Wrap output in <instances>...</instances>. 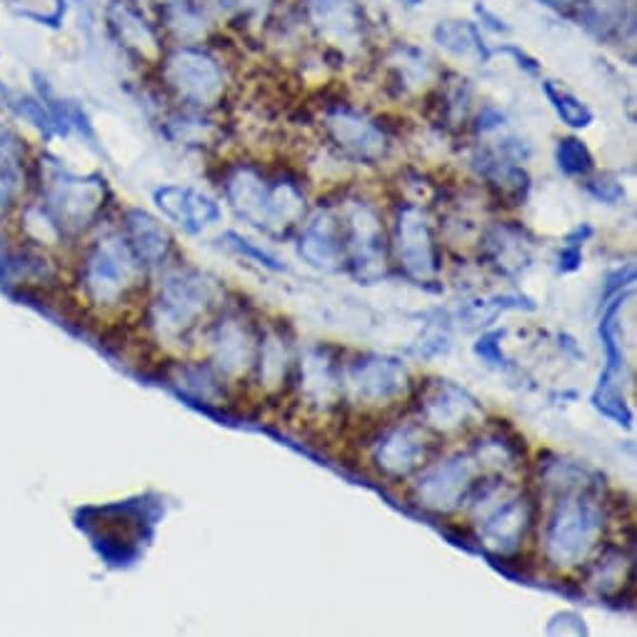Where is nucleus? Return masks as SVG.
Instances as JSON below:
<instances>
[{
    "mask_svg": "<svg viewBox=\"0 0 637 637\" xmlns=\"http://www.w3.org/2000/svg\"><path fill=\"white\" fill-rule=\"evenodd\" d=\"M225 196L242 221L271 233H280L303 217V196L296 183L271 186L255 167H236L225 178Z\"/></svg>",
    "mask_w": 637,
    "mask_h": 637,
    "instance_id": "1",
    "label": "nucleus"
},
{
    "mask_svg": "<svg viewBox=\"0 0 637 637\" xmlns=\"http://www.w3.org/2000/svg\"><path fill=\"white\" fill-rule=\"evenodd\" d=\"M602 533V510L583 496H565L552 513L545 533L550 563L580 565Z\"/></svg>",
    "mask_w": 637,
    "mask_h": 637,
    "instance_id": "2",
    "label": "nucleus"
},
{
    "mask_svg": "<svg viewBox=\"0 0 637 637\" xmlns=\"http://www.w3.org/2000/svg\"><path fill=\"white\" fill-rule=\"evenodd\" d=\"M163 80L183 103L196 108L221 103L225 93V78L215 58L188 43L173 48L163 58Z\"/></svg>",
    "mask_w": 637,
    "mask_h": 637,
    "instance_id": "3",
    "label": "nucleus"
},
{
    "mask_svg": "<svg viewBox=\"0 0 637 637\" xmlns=\"http://www.w3.org/2000/svg\"><path fill=\"white\" fill-rule=\"evenodd\" d=\"M140 260L133 253L128 240L103 238L96 242L86 258V283L88 296L100 305L118 303V300L136 285L140 275Z\"/></svg>",
    "mask_w": 637,
    "mask_h": 637,
    "instance_id": "4",
    "label": "nucleus"
},
{
    "mask_svg": "<svg viewBox=\"0 0 637 637\" xmlns=\"http://www.w3.org/2000/svg\"><path fill=\"white\" fill-rule=\"evenodd\" d=\"M217 296L215 283L198 271H173L165 275L155 313L165 333L190 330Z\"/></svg>",
    "mask_w": 637,
    "mask_h": 637,
    "instance_id": "5",
    "label": "nucleus"
},
{
    "mask_svg": "<svg viewBox=\"0 0 637 637\" xmlns=\"http://www.w3.org/2000/svg\"><path fill=\"white\" fill-rule=\"evenodd\" d=\"M46 198L58 221L83 228L93 217L105 198V180L98 175L80 178L58 163H46Z\"/></svg>",
    "mask_w": 637,
    "mask_h": 637,
    "instance_id": "6",
    "label": "nucleus"
},
{
    "mask_svg": "<svg viewBox=\"0 0 637 637\" xmlns=\"http://www.w3.org/2000/svg\"><path fill=\"white\" fill-rule=\"evenodd\" d=\"M477 465L467 455H452L427 467L415 483V500L433 513H452L473 488Z\"/></svg>",
    "mask_w": 637,
    "mask_h": 637,
    "instance_id": "7",
    "label": "nucleus"
},
{
    "mask_svg": "<svg viewBox=\"0 0 637 637\" xmlns=\"http://www.w3.org/2000/svg\"><path fill=\"white\" fill-rule=\"evenodd\" d=\"M348 258L360 280L373 283L385 273V228L375 208L367 203H353L348 211Z\"/></svg>",
    "mask_w": 637,
    "mask_h": 637,
    "instance_id": "8",
    "label": "nucleus"
},
{
    "mask_svg": "<svg viewBox=\"0 0 637 637\" xmlns=\"http://www.w3.org/2000/svg\"><path fill=\"white\" fill-rule=\"evenodd\" d=\"M346 385L358 402L388 405L408 390V371L398 358L367 355L348 367Z\"/></svg>",
    "mask_w": 637,
    "mask_h": 637,
    "instance_id": "9",
    "label": "nucleus"
},
{
    "mask_svg": "<svg viewBox=\"0 0 637 637\" xmlns=\"http://www.w3.org/2000/svg\"><path fill=\"white\" fill-rule=\"evenodd\" d=\"M398 255L415 280H430L438 273V246L423 208L405 205L398 215Z\"/></svg>",
    "mask_w": 637,
    "mask_h": 637,
    "instance_id": "10",
    "label": "nucleus"
},
{
    "mask_svg": "<svg viewBox=\"0 0 637 637\" xmlns=\"http://www.w3.org/2000/svg\"><path fill=\"white\" fill-rule=\"evenodd\" d=\"M325 128L333 142L346 150L348 155L358 158V161L375 163L388 153V138L378 123L365 118L363 113L350 111V108H333L325 115Z\"/></svg>",
    "mask_w": 637,
    "mask_h": 637,
    "instance_id": "11",
    "label": "nucleus"
},
{
    "mask_svg": "<svg viewBox=\"0 0 637 637\" xmlns=\"http://www.w3.org/2000/svg\"><path fill=\"white\" fill-rule=\"evenodd\" d=\"M492 502L480 500L483 508V542L500 555H510L525 538L530 513L527 502L520 498H500V492H492Z\"/></svg>",
    "mask_w": 637,
    "mask_h": 637,
    "instance_id": "12",
    "label": "nucleus"
},
{
    "mask_svg": "<svg viewBox=\"0 0 637 637\" xmlns=\"http://www.w3.org/2000/svg\"><path fill=\"white\" fill-rule=\"evenodd\" d=\"M310 23L335 46L353 48L363 40L365 18L355 0H305Z\"/></svg>",
    "mask_w": 637,
    "mask_h": 637,
    "instance_id": "13",
    "label": "nucleus"
},
{
    "mask_svg": "<svg viewBox=\"0 0 637 637\" xmlns=\"http://www.w3.org/2000/svg\"><path fill=\"white\" fill-rule=\"evenodd\" d=\"M105 23L111 36L130 53L148 58L161 50V38H158L153 23L142 15L133 0H108Z\"/></svg>",
    "mask_w": 637,
    "mask_h": 637,
    "instance_id": "14",
    "label": "nucleus"
},
{
    "mask_svg": "<svg viewBox=\"0 0 637 637\" xmlns=\"http://www.w3.org/2000/svg\"><path fill=\"white\" fill-rule=\"evenodd\" d=\"M427 455V438L421 427L400 425L392 427L375 448V463L385 475L405 477L423 465Z\"/></svg>",
    "mask_w": 637,
    "mask_h": 637,
    "instance_id": "15",
    "label": "nucleus"
},
{
    "mask_svg": "<svg viewBox=\"0 0 637 637\" xmlns=\"http://www.w3.org/2000/svg\"><path fill=\"white\" fill-rule=\"evenodd\" d=\"M298 253L317 271H338L342 258H346V246H342L340 225L328 211L310 217L303 233H300Z\"/></svg>",
    "mask_w": 637,
    "mask_h": 637,
    "instance_id": "16",
    "label": "nucleus"
},
{
    "mask_svg": "<svg viewBox=\"0 0 637 637\" xmlns=\"http://www.w3.org/2000/svg\"><path fill=\"white\" fill-rule=\"evenodd\" d=\"M155 203L161 211L188 233H200L208 225L221 221V208L203 192L180 186H165L155 190Z\"/></svg>",
    "mask_w": 637,
    "mask_h": 637,
    "instance_id": "17",
    "label": "nucleus"
},
{
    "mask_svg": "<svg viewBox=\"0 0 637 637\" xmlns=\"http://www.w3.org/2000/svg\"><path fill=\"white\" fill-rule=\"evenodd\" d=\"M423 415L435 430L452 433L480 415V408L467 390L448 380H438V385L423 400Z\"/></svg>",
    "mask_w": 637,
    "mask_h": 637,
    "instance_id": "18",
    "label": "nucleus"
},
{
    "mask_svg": "<svg viewBox=\"0 0 637 637\" xmlns=\"http://www.w3.org/2000/svg\"><path fill=\"white\" fill-rule=\"evenodd\" d=\"M213 363L223 375H240L253 363L255 340L250 335L248 325L238 317H228L217 325L211 340Z\"/></svg>",
    "mask_w": 637,
    "mask_h": 637,
    "instance_id": "19",
    "label": "nucleus"
},
{
    "mask_svg": "<svg viewBox=\"0 0 637 637\" xmlns=\"http://www.w3.org/2000/svg\"><path fill=\"white\" fill-rule=\"evenodd\" d=\"M435 46L446 50L448 55L460 58V61L473 63H488L492 55V48L485 43L480 28L473 21H440L433 28Z\"/></svg>",
    "mask_w": 637,
    "mask_h": 637,
    "instance_id": "20",
    "label": "nucleus"
},
{
    "mask_svg": "<svg viewBox=\"0 0 637 637\" xmlns=\"http://www.w3.org/2000/svg\"><path fill=\"white\" fill-rule=\"evenodd\" d=\"M125 233H128V246L138 255L140 263L158 265L163 263L171 248V238L161 223L146 211H128L125 215Z\"/></svg>",
    "mask_w": 637,
    "mask_h": 637,
    "instance_id": "21",
    "label": "nucleus"
},
{
    "mask_svg": "<svg viewBox=\"0 0 637 637\" xmlns=\"http://www.w3.org/2000/svg\"><path fill=\"white\" fill-rule=\"evenodd\" d=\"M477 173L485 180H490V186H496L505 198H525V190L530 186V178L515 161L498 155L496 150H480L473 158Z\"/></svg>",
    "mask_w": 637,
    "mask_h": 637,
    "instance_id": "22",
    "label": "nucleus"
},
{
    "mask_svg": "<svg viewBox=\"0 0 637 637\" xmlns=\"http://www.w3.org/2000/svg\"><path fill=\"white\" fill-rule=\"evenodd\" d=\"M303 390L310 402L328 405L338 400L342 383L335 373V365L325 350H310L303 360Z\"/></svg>",
    "mask_w": 637,
    "mask_h": 637,
    "instance_id": "23",
    "label": "nucleus"
},
{
    "mask_svg": "<svg viewBox=\"0 0 637 637\" xmlns=\"http://www.w3.org/2000/svg\"><path fill=\"white\" fill-rule=\"evenodd\" d=\"M161 25L180 40V46L192 43L208 30L205 8L198 0H167L161 5Z\"/></svg>",
    "mask_w": 637,
    "mask_h": 637,
    "instance_id": "24",
    "label": "nucleus"
},
{
    "mask_svg": "<svg viewBox=\"0 0 637 637\" xmlns=\"http://www.w3.org/2000/svg\"><path fill=\"white\" fill-rule=\"evenodd\" d=\"M490 255L508 273H517L530 263V242L525 240L523 230L513 225H500L488 238Z\"/></svg>",
    "mask_w": 637,
    "mask_h": 637,
    "instance_id": "25",
    "label": "nucleus"
},
{
    "mask_svg": "<svg viewBox=\"0 0 637 637\" xmlns=\"http://www.w3.org/2000/svg\"><path fill=\"white\" fill-rule=\"evenodd\" d=\"M175 385L183 396L205 402V405H215L223 398V385L208 365H180L175 371Z\"/></svg>",
    "mask_w": 637,
    "mask_h": 637,
    "instance_id": "26",
    "label": "nucleus"
},
{
    "mask_svg": "<svg viewBox=\"0 0 637 637\" xmlns=\"http://www.w3.org/2000/svg\"><path fill=\"white\" fill-rule=\"evenodd\" d=\"M542 93L548 96L552 111L558 113V118L565 125H570V128L583 130L588 128V125H592L595 115L580 98L567 93V90H560L552 80H542Z\"/></svg>",
    "mask_w": 637,
    "mask_h": 637,
    "instance_id": "27",
    "label": "nucleus"
},
{
    "mask_svg": "<svg viewBox=\"0 0 637 637\" xmlns=\"http://www.w3.org/2000/svg\"><path fill=\"white\" fill-rule=\"evenodd\" d=\"M290 365V353L285 348V340L278 335H267L263 346H260V380H263L267 388H275L285 380Z\"/></svg>",
    "mask_w": 637,
    "mask_h": 637,
    "instance_id": "28",
    "label": "nucleus"
},
{
    "mask_svg": "<svg viewBox=\"0 0 637 637\" xmlns=\"http://www.w3.org/2000/svg\"><path fill=\"white\" fill-rule=\"evenodd\" d=\"M555 161L560 165V171H563L565 175H573V178H585V175H590L595 167L590 148L575 136L558 140Z\"/></svg>",
    "mask_w": 637,
    "mask_h": 637,
    "instance_id": "29",
    "label": "nucleus"
},
{
    "mask_svg": "<svg viewBox=\"0 0 637 637\" xmlns=\"http://www.w3.org/2000/svg\"><path fill=\"white\" fill-rule=\"evenodd\" d=\"M510 308L533 310L535 305L525 296H498L490 300H475V303H467L465 310H460V315L465 317L467 325H483L485 328V325L496 321L502 310H510Z\"/></svg>",
    "mask_w": 637,
    "mask_h": 637,
    "instance_id": "30",
    "label": "nucleus"
},
{
    "mask_svg": "<svg viewBox=\"0 0 637 637\" xmlns=\"http://www.w3.org/2000/svg\"><path fill=\"white\" fill-rule=\"evenodd\" d=\"M452 346V335H450V321L446 313H433L430 321L425 323V328L417 338L415 353L421 358H438L446 355Z\"/></svg>",
    "mask_w": 637,
    "mask_h": 637,
    "instance_id": "31",
    "label": "nucleus"
},
{
    "mask_svg": "<svg viewBox=\"0 0 637 637\" xmlns=\"http://www.w3.org/2000/svg\"><path fill=\"white\" fill-rule=\"evenodd\" d=\"M392 63H396L402 83H408V86H421V83L425 86V83L435 75L433 61L423 53L421 48H415V46L398 48Z\"/></svg>",
    "mask_w": 637,
    "mask_h": 637,
    "instance_id": "32",
    "label": "nucleus"
},
{
    "mask_svg": "<svg viewBox=\"0 0 637 637\" xmlns=\"http://www.w3.org/2000/svg\"><path fill=\"white\" fill-rule=\"evenodd\" d=\"M625 21V0H588L585 25L598 36L613 33Z\"/></svg>",
    "mask_w": 637,
    "mask_h": 637,
    "instance_id": "33",
    "label": "nucleus"
},
{
    "mask_svg": "<svg viewBox=\"0 0 637 637\" xmlns=\"http://www.w3.org/2000/svg\"><path fill=\"white\" fill-rule=\"evenodd\" d=\"M221 242H225V246H228L230 250H236L238 255L248 258L250 263H255V265H263V267H267V271H275V273L285 271V265L280 263L278 258L271 255V253H265L263 248L253 246V242L246 240V238H242V236H238V233L228 230V233H225V236L221 238Z\"/></svg>",
    "mask_w": 637,
    "mask_h": 637,
    "instance_id": "34",
    "label": "nucleus"
},
{
    "mask_svg": "<svg viewBox=\"0 0 637 637\" xmlns=\"http://www.w3.org/2000/svg\"><path fill=\"white\" fill-rule=\"evenodd\" d=\"M592 236V228L590 225H583V228H577L570 240L565 242V248L560 250L558 255V271L560 273H573L580 267L583 263V240Z\"/></svg>",
    "mask_w": 637,
    "mask_h": 637,
    "instance_id": "35",
    "label": "nucleus"
},
{
    "mask_svg": "<svg viewBox=\"0 0 637 637\" xmlns=\"http://www.w3.org/2000/svg\"><path fill=\"white\" fill-rule=\"evenodd\" d=\"M18 186H21L18 163L8 161V158H0V213H3V208L11 203Z\"/></svg>",
    "mask_w": 637,
    "mask_h": 637,
    "instance_id": "36",
    "label": "nucleus"
},
{
    "mask_svg": "<svg viewBox=\"0 0 637 637\" xmlns=\"http://www.w3.org/2000/svg\"><path fill=\"white\" fill-rule=\"evenodd\" d=\"M588 190H590V196L595 200H602V203H610V205H615V203H620V200L625 198L623 186H620L615 178H610V175H605V178L590 180Z\"/></svg>",
    "mask_w": 637,
    "mask_h": 637,
    "instance_id": "37",
    "label": "nucleus"
},
{
    "mask_svg": "<svg viewBox=\"0 0 637 637\" xmlns=\"http://www.w3.org/2000/svg\"><path fill=\"white\" fill-rule=\"evenodd\" d=\"M500 338H502V333H498V330H496V333L483 335V338L475 342V353H477V358H483L485 363H488V365H496V367H502V365H505V355H502Z\"/></svg>",
    "mask_w": 637,
    "mask_h": 637,
    "instance_id": "38",
    "label": "nucleus"
},
{
    "mask_svg": "<svg viewBox=\"0 0 637 637\" xmlns=\"http://www.w3.org/2000/svg\"><path fill=\"white\" fill-rule=\"evenodd\" d=\"M588 635L585 620L575 613H560L548 623V635Z\"/></svg>",
    "mask_w": 637,
    "mask_h": 637,
    "instance_id": "39",
    "label": "nucleus"
},
{
    "mask_svg": "<svg viewBox=\"0 0 637 637\" xmlns=\"http://www.w3.org/2000/svg\"><path fill=\"white\" fill-rule=\"evenodd\" d=\"M65 11H68V0H55V8L50 13H38V11H18L21 18H28L36 25H46V28H61L65 21Z\"/></svg>",
    "mask_w": 637,
    "mask_h": 637,
    "instance_id": "40",
    "label": "nucleus"
},
{
    "mask_svg": "<svg viewBox=\"0 0 637 637\" xmlns=\"http://www.w3.org/2000/svg\"><path fill=\"white\" fill-rule=\"evenodd\" d=\"M492 53H502V55L515 58L517 68H520V71H525L527 75H538V73H540V63L535 61L533 55H527L525 50H520L517 46H500L498 50H492Z\"/></svg>",
    "mask_w": 637,
    "mask_h": 637,
    "instance_id": "41",
    "label": "nucleus"
},
{
    "mask_svg": "<svg viewBox=\"0 0 637 637\" xmlns=\"http://www.w3.org/2000/svg\"><path fill=\"white\" fill-rule=\"evenodd\" d=\"M502 123H505V113H502L500 108H496V105H485L483 113L477 115V130L480 133L496 130V128H500Z\"/></svg>",
    "mask_w": 637,
    "mask_h": 637,
    "instance_id": "42",
    "label": "nucleus"
},
{
    "mask_svg": "<svg viewBox=\"0 0 637 637\" xmlns=\"http://www.w3.org/2000/svg\"><path fill=\"white\" fill-rule=\"evenodd\" d=\"M475 15L477 18L483 21V25L485 28H490L492 33H510V25L500 18V15H496L490 11L488 5H483V3H477L475 5Z\"/></svg>",
    "mask_w": 637,
    "mask_h": 637,
    "instance_id": "43",
    "label": "nucleus"
},
{
    "mask_svg": "<svg viewBox=\"0 0 637 637\" xmlns=\"http://www.w3.org/2000/svg\"><path fill=\"white\" fill-rule=\"evenodd\" d=\"M236 3L240 8H246L248 13H263L265 8H267V3H271V0H236Z\"/></svg>",
    "mask_w": 637,
    "mask_h": 637,
    "instance_id": "44",
    "label": "nucleus"
},
{
    "mask_svg": "<svg viewBox=\"0 0 637 637\" xmlns=\"http://www.w3.org/2000/svg\"><path fill=\"white\" fill-rule=\"evenodd\" d=\"M542 3L550 5V8H567V5L577 3V0H542Z\"/></svg>",
    "mask_w": 637,
    "mask_h": 637,
    "instance_id": "45",
    "label": "nucleus"
},
{
    "mask_svg": "<svg viewBox=\"0 0 637 637\" xmlns=\"http://www.w3.org/2000/svg\"><path fill=\"white\" fill-rule=\"evenodd\" d=\"M400 3L405 5V8H421L425 3V0H400Z\"/></svg>",
    "mask_w": 637,
    "mask_h": 637,
    "instance_id": "46",
    "label": "nucleus"
}]
</instances>
